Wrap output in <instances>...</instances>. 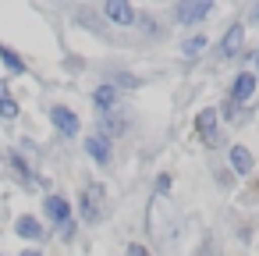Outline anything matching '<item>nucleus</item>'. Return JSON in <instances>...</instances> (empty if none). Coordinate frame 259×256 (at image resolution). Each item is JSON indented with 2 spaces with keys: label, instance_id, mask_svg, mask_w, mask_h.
<instances>
[{
  "label": "nucleus",
  "instance_id": "9b49d317",
  "mask_svg": "<svg viewBox=\"0 0 259 256\" xmlns=\"http://www.w3.org/2000/svg\"><path fill=\"white\" fill-rule=\"evenodd\" d=\"M121 132H124V121L117 118V111H107V114H100V135L114 139V135H121Z\"/></svg>",
  "mask_w": 259,
  "mask_h": 256
},
{
  "label": "nucleus",
  "instance_id": "6ab92c4d",
  "mask_svg": "<svg viewBox=\"0 0 259 256\" xmlns=\"http://www.w3.org/2000/svg\"><path fill=\"white\" fill-rule=\"evenodd\" d=\"M255 68H259V54H255Z\"/></svg>",
  "mask_w": 259,
  "mask_h": 256
},
{
  "label": "nucleus",
  "instance_id": "f8f14e48",
  "mask_svg": "<svg viewBox=\"0 0 259 256\" xmlns=\"http://www.w3.org/2000/svg\"><path fill=\"white\" fill-rule=\"evenodd\" d=\"M114 100H117V89L114 86H100L96 93H93V103L107 114V111H114Z\"/></svg>",
  "mask_w": 259,
  "mask_h": 256
},
{
  "label": "nucleus",
  "instance_id": "2eb2a0df",
  "mask_svg": "<svg viewBox=\"0 0 259 256\" xmlns=\"http://www.w3.org/2000/svg\"><path fill=\"white\" fill-rule=\"evenodd\" d=\"M185 57H199L202 50H206V36H192V40H185Z\"/></svg>",
  "mask_w": 259,
  "mask_h": 256
},
{
  "label": "nucleus",
  "instance_id": "f257e3e1",
  "mask_svg": "<svg viewBox=\"0 0 259 256\" xmlns=\"http://www.w3.org/2000/svg\"><path fill=\"white\" fill-rule=\"evenodd\" d=\"M43 210H47V217L61 228V235L71 238V206H68V199H61V196H47V199H43Z\"/></svg>",
  "mask_w": 259,
  "mask_h": 256
},
{
  "label": "nucleus",
  "instance_id": "4468645a",
  "mask_svg": "<svg viewBox=\"0 0 259 256\" xmlns=\"http://www.w3.org/2000/svg\"><path fill=\"white\" fill-rule=\"evenodd\" d=\"M0 118H8V121L18 118V103H15L11 96H4V89H0Z\"/></svg>",
  "mask_w": 259,
  "mask_h": 256
},
{
  "label": "nucleus",
  "instance_id": "0eeeda50",
  "mask_svg": "<svg viewBox=\"0 0 259 256\" xmlns=\"http://www.w3.org/2000/svg\"><path fill=\"white\" fill-rule=\"evenodd\" d=\"M241 43H245V29L241 25H231L224 32V40H220V57H234L241 50Z\"/></svg>",
  "mask_w": 259,
  "mask_h": 256
},
{
  "label": "nucleus",
  "instance_id": "6e6552de",
  "mask_svg": "<svg viewBox=\"0 0 259 256\" xmlns=\"http://www.w3.org/2000/svg\"><path fill=\"white\" fill-rule=\"evenodd\" d=\"M252 93H255V75H252V71H241V75L234 79V89H231V100H234V103H245V100H248Z\"/></svg>",
  "mask_w": 259,
  "mask_h": 256
},
{
  "label": "nucleus",
  "instance_id": "a211bd4d",
  "mask_svg": "<svg viewBox=\"0 0 259 256\" xmlns=\"http://www.w3.org/2000/svg\"><path fill=\"white\" fill-rule=\"evenodd\" d=\"M22 256H43V252H39V249H25Z\"/></svg>",
  "mask_w": 259,
  "mask_h": 256
},
{
  "label": "nucleus",
  "instance_id": "9d476101",
  "mask_svg": "<svg viewBox=\"0 0 259 256\" xmlns=\"http://www.w3.org/2000/svg\"><path fill=\"white\" fill-rule=\"evenodd\" d=\"M227 160H231V167H234L238 174H248V171H252V164H255V160H252V153H248L245 146H231Z\"/></svg>",
  "mask_w": 259,
  "mask_h": 256
},
{
  "label": "nucleus",
  "instance_id": "1a4fd4ad",
  "mask_svg": "<svg viewBox=\"0 0 259 256\" xmlns=\"http://www.w3.org/2000/svg\"><path fill=\"white\" fill-rule=\"evenodd\" d=\"M107 18L117 22V25H132L135 11H132V4H124V0H110V4H107Z\"/></svg>",
  "mask_w": 259,
  "mask_h": 256
},
{
  "label": "nucleus",
  "instance_id": "f3484780",
  "mask_svg": "<svg viewBox=\"0 0 259 256\" xmlns=\"http://www.w3.org/2000/svg\"><path fill=\"white\" fill-rule=\"evenodd\" d=\"M128 256H149V249L139 245V242H132V245H128Z\"/></svg>",
  "mask_w": 259,
  "mask_h": 256
},
{
  "label": "nucleus",
  "instance_id": "f03ea898",
  "mask_svg": "<svg viewBox=\"0 0 259 256\" xmlns=\"http://www.w3.org/2000/svg\"><path fill=\"white\" fill-rule=\"evenodd\" d=\"M103 185H89L85 192H82V217L93 224V221H100L103 217Z\"/></svg>",
  "mask_w": 259,
  "mask_h": 256
},
{
  "label": "nucleus",
  "instance_id": "20e7f679",
  "mask_svg": "<svg viewBox=\"0 0 259 256\" xmlns=\"http://www.w3.org/2000/svg\"><path fill=\"white\" fill-rule=\"evenodd\" d=\"M199 132H202L206 146H220V121H217V111L213 107H206L199 114Z\"/></svg>",
  "mask_w": 259,
  "mask_h": 256
},
{
  "label": "nucleus",
  "instance_id": "423d86ee",
  "mask_svg": "<svg viewBox=\"0 0 259 256\" xmlns=\"http://www.w3.org/2000/svg\"><path fill=\"white\" fill-rule=\"evenodd\" d=\"M85 153H89V157H93L96 164H110V153H114V142H110L107 135H100V132H96V135H93V139L85 142Z\"/></svg>",
  "mask_w": 259,
  "mask_h": 256
},
{
  "label": "nucleus",
  "instance_id": "ddd939ff",
  "mask_svg": "<svg viewBox=\"0 0 259 256\" xmlns=\"http://www.w3.org/2000/svg\"><path fill=\"white\" fill-rule=\"evenodd\" d=\"M18 235H22V238H39L43 228H39L36 217H18Z\"/></svg>",
  "mask_w": 259,
  "mask_h": 256
},
{
  "label": "nucleus",
  "instance_id": "7ed1b4c3",
  "mask_svg": "<svg viewBox=\"0 0 259 256\" xmlns=\"http://www.w3.org/2000/svg\"><path fill=\"white\" fill-rule=\"evenodd\" d=\"M209 11H213V4H209V0H188V4H178L174 18H178L181 25H195V22H202Z\"/></svg>",
  "mask_w": 259,
  "mask_h": 256
},
{
  "label": "nucleus",
  "instance_id": "dca6fc26",
  "mask_svg": "<svg viewBox=\"0 0 259 256\" xmlns=\"http://www.w3.org/2000/svg\"><path fill=\"white\" fill-rule=\"evenodd\" d=\"M0 57H4V64H8V68H11V71H18V75H22V71H25V64H22V61H18V54H11V50H8V47H0Z\"/></svg>",
  "mask_w": 259,
  "mask_h": 256
},
{
  "label": "nucleus",
  "instance_id": "39448f33",
  "mask_svg": "<svg viewBox=\"0 0 259 256\" xmlns=\"http://www.w3.org/2000/svg\"><path fill=\"white\" fill-rule=\"evenodd\" d=\"M50 121L64 132V135H78V118L71 107H50Z\"/></svg>",
  "mask_w": 259,
  "mask_h": 256
}]
</instances>
